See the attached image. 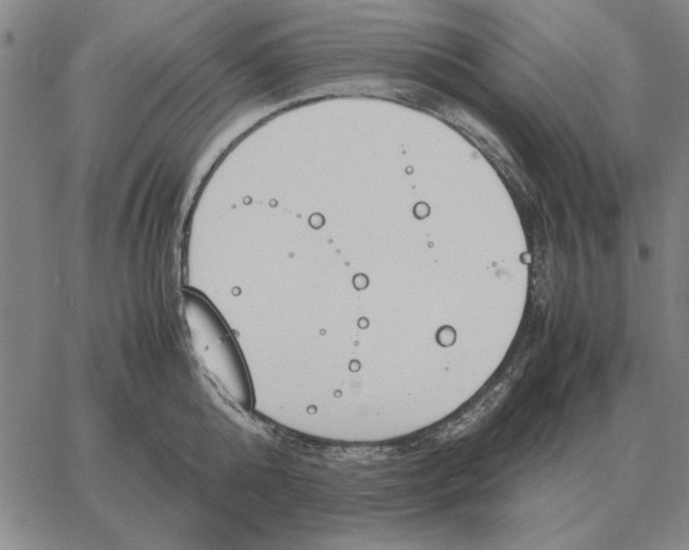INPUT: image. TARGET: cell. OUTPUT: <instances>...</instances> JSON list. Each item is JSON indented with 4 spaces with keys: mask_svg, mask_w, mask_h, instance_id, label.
Here are the masks:
<instances>
[{
    "mask_svg": "<svg viewBox=\"0 0 689 550\" xmlns=\"http://www.w3.org/2000/svg\"><path fill=\"white\" fill-rule=\"evenodd\" d=\"M182 312L192 350L204 372L235 407L250 411L253 395L247 370L218 312L193 291H184Z\"/></svg>",
    "mask_w": 689,
    "mask_h": 550,
    "instance_id": "1",
    "label": "cell"
}]
</instances>
